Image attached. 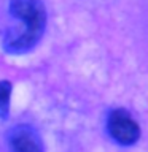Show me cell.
Wrapping results in <instances>:
<instances>
[{"label":"cell","mask_w":148,"mask_h":152,"mask_svg":"<svg viewBox=\"0 0 148 152\" xmlns=\"http://www.w3.org/2000/svg\"><path fill=\"white\" fill-rule=\"evenodd\" d=\"M8 144L11 152H43L38 133L30 125H16L8 132Z\"/></svg>","instance_id":"3"},{"label":"cell","mask_w":148,"mask_h":152,"mask_svg":"<svg viewBox=\"0 0 148 152\" xmlns=\"http://www.w3.org/2000/svg\"><path fill=\"white\" fill-rule=\"evenodd\" d=\"M10 14L19 21L18 28H8L3 49L8 54L32 51L41 40L46 28V8L41 0H10Z\"/></svg>","instance_id":"1"},{"label":"cell","mask_w":148,"mask_h":152,"mask_svg":"<svg viewBox=\"0 0 148 152\" xmlns=\"http://www.w3.org/2000/svg\"><path fill=\"white\" fill-rule=\"evenodd\" d=\"M108 135L121 146H132L140 138V127L126 109L118 108L108 114L107 119Z\"/></svg>","instance_id":"2"},{"label":"cell","mask_w":148,"mask_h":152,"mask_svg":"<svg viewBox=\"0 0 148 152\" xmlns=\"http://www.w3.org/2000/svg\"><path fill=\"white\" fill-rule=\"evenodd\" d=\"M13 86L10 81H0V119H8L10 114V98Z\"/></svg>","instance_id":"4"}]
</instances>
